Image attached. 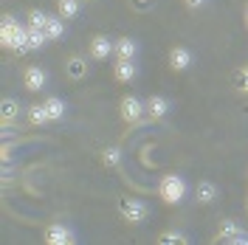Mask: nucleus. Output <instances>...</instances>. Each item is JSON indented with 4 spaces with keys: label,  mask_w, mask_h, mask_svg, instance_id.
<instances>
[{
    "label": "nucleus",
    "mask_w": 248,
    "mask_h": 245,
    "mask_svg": "<svg viewBox=\"0 0 248 245\" xmlns=\"http://www.w3.org/2000/svg\"><path fill=\"white\" fill-rule=\"evenodd\" d=\"M155 195L158 200L164 203V206H181L189 195V184H186L184 175H178V172H170V175H164L158 186H155Z\"/></svg>",
    "instance_id": "f257e3e1"
},
{
    "label": "nucleus",
    "mask_w": 248,
    "mask_h": 245,
    "mask_svg": "<svg viewBox=\"0 0 248 245\" xmlns=\"http://www.w3.org/2000/svg\"><path fill=\"white\" fill-rule=\"evenodd\" d=\"M116 209H119V217L127 226H144L150 220V206L141 198H119Z\"/></svg>",
    "instance_id": "f03ea898"
},
{
    "label": "nucleus",
    "mask_w": 248,
    "mask_h": 245,
    "mask_svg": "<svg viewBox=\"0 0 248 245\" xmlns=\"http://www.w3.org/2000/svg\"><path fill=\"white\" fill-rule=\"evenodd\" d=\"M119 116H122V122L127 124V127H139L141 122H147V105H144V99H139L136 93L122 96V102H119Z\"/></svg>",
    "instance_id": "7ed1b4c3"
},
{
    "label": "nucleus",
    "mask_w": 248,
    "mask_h": 245,
    "mask_svg": "<svg viewBox=\"0 0 248 245\" xmlns=\"http://www.w3.org/2000/svg\"><path fill=\"white\" fill-rule=\"evenodd\" d=\"M88 57L93 62H108L116 57V40H110L108 34H93L88 40Z\"/></svg>",
    "instance_id": "20e7f679"
},
{
    "label": "nucleus",
    "mask_w": 248,
    "mask_h": 245,
    "mask_svg": "<svg viewBox=\"0 0 248 245\" xmlns=\"http://www.w3.org/2000/svg\"><path fill=\"white\" fill-rule=\"evenodd\" d=\"M167 65H170L172 74H186L195 65V51L189 46H172L170 54H167Z\"/></svg>",
    "instance_id": "39448f33"
},
{
    "label": "nucleus",
    "mask_w": 248,
    "mask_h": 245,
    "mask_svg": "<svg viewBox=\"0 0 248 245\" xmlns=\"http://www.w3.org/2000/svg\"><path fill=\"white\" fill-rule=\"evenodd\" d=\"M23 88H26V93H43L48 88V71L43 65H26L23 68Z\"/></svg>",
    "instance_id": "423d86ee"
},
{
    "label": "nucleus",
    "mask_w": 248,
    "mask_h": 245,
    "mask_svg": "<svg viewBox=\"0 0 248 245\" xmlns=\"http://www.w3.org/2000/svg\"><path fill=\"white\" fill-rule=\"evenodd\" d=\"M65 77L71 79V82H82V79H88L91 74V62L88 57H82V54H71V57H65Z\"/></svg>",
    "instance_id": "0eeeda50"
},
{
    "label": "nucleus",
    "mask_w": 248,
    "mask_h": 245,
    "mask_svg": "<svg viewBox=\"0 0 248 245\" xmlns=\"http://www.w3.org/2000/svg\"><path fill=\"white\" fill-rule=\"evenodd\" d=\"M144 105H147V119H150V122H164V119L170 116V110H172V102L167 99V96H161V93L147 96Z\"/></svg>",
    "instance_id": "6e6552de"
},
{
    "label": "nucleus",
    "mask_w": 248,
    "mask_h": 245,
    "mask_svg": "<svg viewBox=\"0 0 248 245\" xmlns=\"http://www.w3.org/2000/svg\"><path fill=\"white\" fill-rule=\"evenodd\" d=\"M139 62L136 60H116L113 62V79L119 82V85H133L136 79H139Z\"/></svg>",
    "instance_id": "1a4fd4ad"
},
{
    "label": "nucleus",
    "mask_w": 248,
    "mask_h": 245,
    "mask_svg": "<svg viewBox=\"0 0 248 245\" xmlns=\"http://www.w3.org/2000/svg\"><path fill=\"white\" fill-rule=\"evenodd\" d=\"M43 240H46V245H77L74 231L68 226H62V223H51L46 229V234H43Z\"/></svg>",
    "instance_id": "9d476101"
},
{
    "label": "nucleus",
    "mask_w": 248,
    "mask_h": 245,
    "mask_svg": "<svg viewBox=\"0 0 248 245\" xmlns=\"http://www.w3.org/2000/svg\"><path fill=\"white\" fill-rule=\"evenodd\" d=\"M20 113H26V107H23L17 99L6 96V99L0 102V127H3V130H9V127L20 119Z\"/></svg>",
    "instance_id": "9b49d317"
},
{
    "label": "nucleus",
    "mask_w": 248,
    "mask_h": 245,
    "mask_svg": "<svg viewBox=\"0 0 248 245\" xmlns=\"http://www.w3.org/2000/svg\"><path fill=\"white\" fill-rule=\"evenodd\" d=\"M43 105H46V110H48L51 124L65 122V116H68V102H65V99H60V96H46Z\"/></svg>",
    "instance_id": "f8f14e48"
},
{
    "label": "nucleus",
    "mask_w": 248,
    "mask_h": 245,
    "mask_svg": "<svg viewBox=\"0 0 248 245\" xmlns=\"http://www.w3.org/2000/svg\"><path fill=\"white\" fill-rule=\"evenodd\" d=\"M139 40L133 37H116V60H139Z\"/></svg>",
    "instance_id": "ddd939ff"
},
{
    "label": "nucleus",
    "mask_w": 248,
    "mask_h": 245,
    "mask_svg": "<svg viewBox=\"0 0 248 245\" xmlns=\"http://www.w3.org/2000/svg\"><path fill=\"white\" fill-rule=\"evenodd\" d=\"M23 116H26V124H29V127H46V124H51V119H48V110H46V105H43V102H34V105H29Z\"/></svg>",
    "instance_id": "4468645a"
},
{
    "label": "nucleus",
    "mask_w": 248,
    "mask_h": 245,
    "mask_svg": "<svg viewBox=\"0 0 248 245\" xmlns=\"http://www.w3.org/2000/svg\"><path fill=\"white\" fill-rule=\"evenodd\" d=\"M217 195H220V189H217L215 181H198V186H195V200L201 206H212L217 200Z\"/></svg>",
    "instance_id": "2eb2a0df"
},
{
    "label": "nucleus",
    "mask_w": 248,
    "mask_h": 245,
    "mask_svg": "<svg viewBox=\"0 0 248 245\" xmlns=\"http://www.w3.org/2000/svg\"><path fill=\"white\" fill-rule=\"evenodd\" d=\"M20 26H23V23H20V20H17L15 15H9V12H6V15L0 17V46H3V48L9 46L12 34H15V31L20 29Z\"/></svg>",
    "instance_id": "dca6fc26"
},
{
    "label": "nucleus",
    "mask_w": 248,
    "mask_h": 245,
    "mask_svg": "<svg viewBox=\"0 0 248 245\" xmlns=\"http://www.w3.org/2000/svg\"><path fill=\"white\" fill-rule=\"evenodd\" d=\"M46 34L51 43H57V40H62L65 34H68V20H62L60 15H51L46 23Z\"/></svg>",
    "instance_id": "f3484780"
},
{
    "label": "nucleus",
    "mask_w": 248,
    "mask_h": 245,
    "mask_svg": "<svg viewBox=\"0 0 248 245\" xmlns=\"http://www.w3.org/2000/svg\"><path fill=\"white\" fill-rule=\"evenodd\" d=\"M79 12H82V3L79 0H57V15L62 17V20H77Z\"/></svg>",
    "instance_id": "a211bd4d"
},
{
    "label": "nucleus",
    "mask_w": 248,
    "mask_h": 245,
    "mask_svg": "<svg viewBox=\"0 0 248 245\" xmlns=\"http://www.w3.org/2000/svg\"><path fill=\"white\" fill-rule=\"evenodd\" d=\"M240 234H246V231H243V226H240L237 220H223V223H220V229H217V237H220V240H226V243L234 240V237H240Z\"/></svg>",
    "instance_id": "6ab92c4d"
},
{
    "label": "nucleus",
    "mask_w": 248,
    "mask_h": 245,
    "mask_svg": "<svg viewBox=\"0 0 248 245\" xmlns=\"http://www.w3.org/2000/svg\"><path fill=\"white\" fill-rule=\"evenodd\" d=\"M48 17L51 15H48L46 9H37V6H34V9L26 12V26H31V29H46Z\"/></svg>",
    "instance_id": "aec40b11"
},
{
    "label": "nucleus",
    "mask_w": 248,
    "mask_h": 245,
    "mask_svg": "<svg viewBox=\"0 0 248 245\" xmlns=\"http://www.w3.org/2000/svg\"><path fill=\"white\" fill-rule=\"evenodd\" d=\"M48 43H51V40H48L46 29H31L29 26V46H31V51H43Z\"/></svg>",
    "instance_id": "412c9836"
},
{
    "label": "nucleus",
    "mask_w": 248,
    "mask_h": 245,
    "mask_svg": "<svg viewBox=\"0 0 248 245\" xmlns=\"http://www.w3.org/2000/svg\"><path fill=\"white\" fill-rule=\"evenodd\" d=\"M232 88L237 93H246V96H248V65L237 68V71L232 74Z\"/></svg>",
    "instance_id": "4be33fe9"
},
{
    "label": "nucleus",
    "mask_w": 248,
    "mask_h": 245,
    "mask_svg": "<svg viewBox=\"0 0 248 245\" xmlns=\"http://www.w3.org/2000/svg\"><path fill=\"white\" fill-rule=\"evenodd\" d=\"M102 158H105V164H108L110 169H116L122 164V150H119V147H108V150L102 153Z\"/></svg>",
    "instance_id": "5701e85b"
},
{
    "label": "nucleus",
    "mask_w": 248,
    "mask_h": 245,
    "mask_svg": "<svg viewBox=\"0 0 248 245\" xmlns=\"http://www.w3.org/2000/svg\"><path fill=\"white\" fill-rule=\"evenodd\" d=\"M158 245H186L184 234H175V231H170V234H164L161 240H158Z\"/></svg>",
    "instance_id": "b1692460"
},
{
    "label": "nucleus",
    "mask_w": 248,
    "mask_h": 245,
    "mask_svg": "<svg viewBox=\"0 0 248 245\" xmlns=\"http://www.w3.org/2000/svg\"><path fill=\"white\" fill-rule=\"evenodd\" d=\"M130 3H133L136 12H150V9L155 6V0H130Z\"/></svg>",
    "instance_id": "393cba45"
},
{
    "label": "nucleus",
    "mask_w": 248,
    "mask_h": 245,
    "mask_svg": "<svg viewBox=\"0 0 248 245\" xmlns=\"http://www.w3.org/2000/svg\"><path fill=\"white\" fill-rule=\"evenodd\" d=\"M181 3H184L186 9H201V6L206 3V0H181Z\"/></svg>",
    "instance_id": "a878e982"
},
{
    "label": "nucleus",
    "mask_w": 248,
    "mask_h": 245,
    "mask_svg": "<svg viewBox=\"0 0 248 245\" xmlns=\"http://www.w3.org/2000/svg\"><path fill=\"white\" fill-rule=\"evenodd\" d=\"M229 245H248V234H240V237L229 240Z\"/></svg>",
    "instance_id": "bb28decb"
},
{
    "label": "nucleus",
    "mask_w": 248,
    "mask_h": 245,
    "mask_svg": "<svg viewBox=\"0 0 248 245\" xmlns=\"http://www.w3.org/2000/svg\"><path fill=\"white\" fill-rule=\"evenodd\" d=\"M243 26H246V31H248V0H246V6H243Z\"/></svg>",
    "instance_id": "cd10ccee"
},
{
    "label": "nucleus",
    "mask_w": 248,
    "mask_h": 245,
    "mask_svg": "<svg viewBox=\"0 0 248 245\" xmlns=\"http://www.w3.org/2000/svg\"><path fill=\"white\" fill-rule=\"evenodd\" d=\"M246 212H248V195H246Z\"/></svg>",
    "instance_id": "c85d7f7f"
},
{
    "label": "nucleus",
    "mask_w": 248,
    "mask_h": 245,
    "mask_svg": "<svg viewBox=\"0 0 248 245\" xmlns=\"http://www.w3.org/2000/svg\"><path fill=\"white\" fill-rule=\"evenodd\" d=\"M246 184H248V172H246Z\"/></svg>",
    "instance_id": "c756f323"
}]
</instances>
